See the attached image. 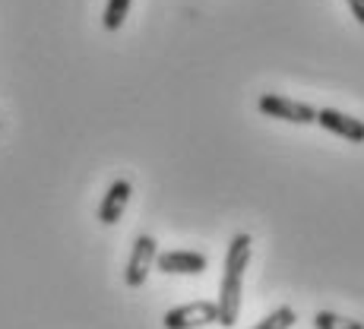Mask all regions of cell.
<instances>
[{"mask_svg": "<svg viewBox=\"0 0 364 329\" xmlns=\"http://www.w3.org/2000/svg\"><path fill=\"white\" fill-rule=\"evenodd\" d=\"M250 234L247 231H237L228 241L225 250V276H222V288H219V326L232 329L237 323V313H241V295H244V269L250 263Z\"/></svg>", "mask_w": 364, "mask_h": 329, "instance_id": "6da1fadb", "label": "cell"}, {"mask_svg": "<svg viewBox=\"0 0 364 329\" xmlns=\"http://www.w3.org/2000/svg\"><path fill=\"white\" fill-rule=\"evenodd\" d=\"M257 108H260V114L276 117V121H285V124H314V117H317V108L295 99H285V95H276V92H263L257 99Z\"/></svg>", "mask_w": 364, "mask_h": 329, "instance_id": "277c9868", "label": "cell"}, {"mask_svg": "<svg viewBox=\"0 0 364 329\" xmlns=\"http://www.w3.org/2000/svg\"><path fill=\"white\" fill-rule=\"evenodd\" d=\"M130 197H133V184L127 178H117L99 203V222L102 225H117L121 215H124V209H127Z\"/></svg>", "mask_w": 364, "mask_h": 329, "instance_id": "52a82bcc", "label": "cell"}, {"mask_svg": "<svg viewBox=\"0 0 364 329\" xmlns=\"http://www.w3.org/2000/svg\"><path fill=\"white\" fill-rule=\"evenodd\" d=\"M156 257H159L156 237L152 234L133 237L130 260H127V269H124V282H127V288H143L146 279H149V272H152V266H156Z\"/></svg>", "mask_w": 364, "mask_h": 329, "instance_id": "7a4b0ae2", "label": "cell"}, {"mask_svg": "<svg viewBox=\"0 0 364 329\" xmlns=\"http://www.w3.org/2000/svg\"><path fill=\"white\" fill-rule=\"evenodd\" d=\"M295 320H298L295 307L282 304V307H276V311H272L269 317H263L254 329H291V326H295Z\"/></svg>", "mask_w": 364, "mask_h": 329, "instance_id": "9c48e42d", "label": "cell"}, {"mask_svg": "<svg viewBox=\"0 0 364 329\" xmlns=\"http://www.w3.org/2000/svg\"><path fill=\"white\" fill-rule=\"evenodd\" d=\"M130 4L133 0H108V6H105V16H102V26L108 32H117L124 26V19H127L130 13Z\"/></svg>", "mask_w": 364, "mask_h": 329, "instance_id": "ba28073f", "label": "cell"}, {"mask_svg": "<svg viewBox=\"0 0 364 329\" xmlns=\"http://www.w3.org/2000/svg\"><path fill=\"white\" fill-rule=\"evenodd\" d=\"M219 323V307L215 301H193V304H181L162 317L165 329H200V326H213Z\"/></svg>", "mask_w": 364, "mask_h": 329, "instance_id": "3957f363", "label": "cell"}, {"mask_svg": "<svg viewBox=\"0 0 364 329\" xmlns=\"http://www.w3.org/2000/svg\"><path fill=\"white\" fill-rule=\"evenodd\" d=\"M314 124H320L323 130L342 136L346 143H364V121H358V117H352V114H342V111H336V108H320Z\"/></svg>", "mask_w": 364, "mask_h": 329, "instance_id": "5b68a950", "label": "cell"}, {"mask_svg": "<svg viewBox=\"0 0 364 329\" xmlns=\"http://www.w3.org/2000/svg\"><path fill=\"white\" fill-rule=\"evenodd\" d=\"M314 329H364V323L339 317V313H333V311H317L314 313Z\"/></svg>", "mask_w": 364, "mask_h": 329, "instance_id": "30bf717a", "label": "cell"}, {"mask_svg": "<svg viewBox=\"0 0 364 329\" xmlns=\"http://www.w3.org/2000/svg\"><path fill=\"white\" fill-rule=\"evenodd\" d=\"M346 4H348V10H352V16L364 26V0H346Z\"/></svg>", "mask_w": 364, "mask_h": 329, "instance_id": "8fae6325", "label": "cell"}, {"mask_svg": "<svg viewBox=\"0 0 364 329\" xmlns=\"http://www.w3.org/2000/svg\"><path fill=\"white\" fill-rule=\"evenodd\" d=\"M156 266L165 276H200V272H206L209 260L193 250H168V254L156 257Z\"/></svg>", "mask_w": 364, "mask_h": 329, "instance_id": "8992f818", "label": "cell"}, {"mask_svg": "<svg viewBox=\"0 0 364 329\" xmlns=\"http://www.w3.org/2000/svg\"><path fill=\"white\" fill-rule=\"evenodd\" d=\"M0 127H4V124H0Z\"/></svg>", "mask_w": 364, "mask_h": 329, "instance_id": "7c38bea8", "label": "cell"}]
</instances>
